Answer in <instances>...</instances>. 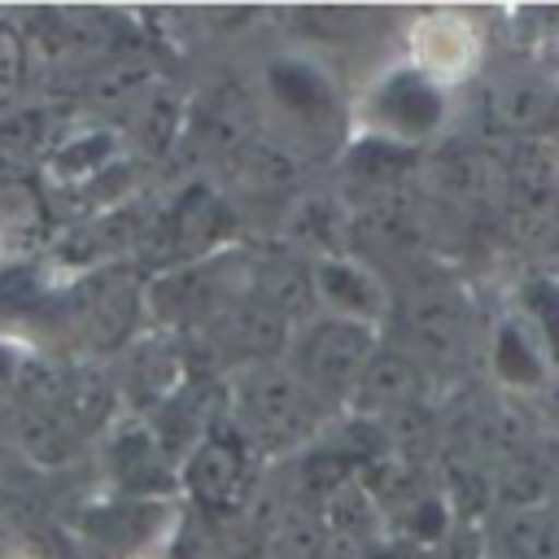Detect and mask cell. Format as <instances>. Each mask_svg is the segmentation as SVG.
Here are the masks:
<instances>
[{
	"mask_svg": "<svg viewBox=\"0 0 559 559\" xmlns=\"http://www.w3.org/2000/svg\"><path fill=\"white\" fill-rule=\"evenodd\" d=\"M406 52H411V70L432 83V87H454L463 79H472V70L480 66V26L467 13L454 9H432L419 13L406 31Z\"/></svg>",
	"mask_w": 559,
	"mask_h": 559,
	"instance_id": "1",
	"label": "cell"
},
{
	"mask_svg": "<svg viewBox=\"0 0 559 559\" xmlns=\"http://www.w3.org/2000/svg\"><path fill=\"white\" fill-rule=\"evenodd\" d=\"M140 559H153V555H140Z\"/></svg>",
	"mask_w": 559,
	"mask_h": 559,
	"instance_id": "2",
	"label": "cell"
}]
</instances>
